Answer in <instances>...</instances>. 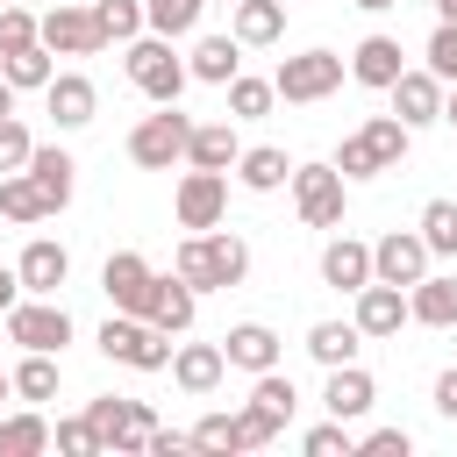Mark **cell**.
<instances>
[{"label":"cell","instance_id":"1","mask_svg":"<svg viewBox=\"0 0 457 457\" xmlns=\"http://www.w3.org/2000/svg\"><path fill=\"white\" fill-rule=\"evenodd\" d=\"M171 271L193 286V293H221V286H243L250 278V243L228 236V228H186Z\"/></svg>","mask_w":457,"mask_h":457},{"label":"cell","instance_id":"2","mask_svg":"<svg viewBox=\"0 0 457 457\" xmlns=\"http://www.w3.org/2000/svg\"><path fill=\"white\" fill-rule=\"evenodd\" d=\"M171 336L157 328V321H143V314H107L100 321V357L107 364H129V371H171Z\"/></svg>","mask_w":457,"mask_h":457},{"label":"cell","instance_id":"3","mask_svg":"<svg viewBox=\"0 0 457 457\" xmlns=\"http://www.w3.org/2000/svg\"><path fill=\"white\" fill-rule=\"evenodd\" d=\"M121 64H129V86H136L143 100H157V107H164V100H179V93H186V79H193V71H186V57L171 50V36H150V29L129 43V57H121Z\"/></svg>","mask_w":457,"mask_h":457},{"label":"cell","instance_id":"4","mask_svg":"<svg viewBox=\"0 0 457 457\" xmlns=\"http://www.w3.org/2000/svg\"><path fill=\"white\" fill-rule=\"evenodd\" d=\"M186 143H193V114H179V100H164L157 114H143L129 129V164L171 171V164H186Z\"/></svg>","mask_w":457,"mask_h":457},{"label":"cell","instance_id":"5","mask_svg":"<svg viewBox=\"0 0 457 457\" xmlns=\"http://www.w3.org/2000/svg\"><path fill=\"white\" fill-rule=\"evenodd\" d=\"M7 343H21V350H64L71 343V314H64V300L57 293H21L14 307H7Z\"/></svg>","mask_w":457,"mask_h":457},{"label":"cell","instance_id":"6","mask_svg":"<svg viewBox=\"0 0 457 457\" xmlns=\"http://www.w3.org/2000/svg\"><path fill=\"white\" fill-rule=\"evenodd\" d=\"M343 57L336 50H300V57H286L278 71H271V86H278V100L286 107H314V100H328L336 86H343Z\"/></svg>","mask_w":457,"mask_h":457},{"label":"cell","instance_id":"7","mask_svg":"<svg viewBox=\"0 0 457 457\" xmlns=\"http://www.w3.org/2000/svg\"><path fill=\"white\" fill-rule=\"evenodd\" d=\"M343 171H336V157L328 164H293V207H300V221L307 228H343Z\"/></svg>","mask_w":457,"mask_h":457},{"label":"cell","instance_id":"8","mask_svg":"<svg viewBox=\"0 0 457 457\" xmlns=\"http://www.w3.org/2000/svg\"><path fill=\"white\" fill-rule=\"evenodd\" d=\"M171 214H179V228H221V214H228V171L186 164L179 193H171Z\"/></svg>","mask_w":457,"mask_h":457},{"label":"cell","instance_id":"9","mask_svg":"<svg viewBox=\"0 0 457 457\" xmlns=\"http://www.w3.org/2000/svg\"><path fill=\"white\" fill-rule=\"evenodd\" d=\"M428 264H436V250L421 243V228H386L371 243V278H386V286H414V278H428Z\"/></svg>","mask_w":457,"mask_h":457},{"label":"cell","instance_id":"10","mask_svg":"<svg viewBox=\"0 0 457 457\" xmlns=\"http://www.w3.org/2000/svg\"><path fill=\"white\" fill-rule=\"evenodd\" d=\"M150 286H157V271H150L143 250H114V257L100 264V293H107L114 314H143V307H150Z\"/></svg>","mask_w":457,"mask_h":457},{"label":"cell","instance_id":"11","mask_svg":"<svg viewBox=\"0 0 457 457\" xmlns=\"http://www.w3.org/2000/svg\"><path fill=\"white\" fill-rule=\"evenodd\" d=\"M43 43H50L57 57H100V50H107L93 7H71V0H57V7L43 14Z\"/></svg>","mask_w":457,"mask_h":457},{"label":"cell","instance_id":"12","mask_svg":"<svg viewBox=\"0 0 457 457\" xmlns=\"http://www.w3.org/2000/svg\"><path fill=\"white\" fill-rule=\"evenodd\" d=\"M443 93H450V86H443L428 64H421V71L407 64V71L393 79V114H400L407 129H428V121H443Z\"/></svg>","mask_w":457,"mask_h":457},{"label":"cell","instance_id":"13","mask_svg":"<svg viewBox=\"0 0 457 457\" xmlns=\"http://www.w3.org/2000/svg\"><path fill=\"white\" fill-rule=\"evenodd\" d=\"M221 378H228V350H221V343H179V350H171V386H179V393L207 400Z\"/></svg>","mask_w":457,"mask_h":457},{"label":"cell","instance_id":"14","mask_svg":"<svg viewBox=\"0 0 457 457\" xmlns=\"http://www.w3.org/2000/svg\"><path fill=\"white\" fill-rule=\"evenodd\" d=\"M43 107H50V121L71 136V129H86V121L100 114V93H93V79H86V71H57V79L43 86Z\"/></svg>","mask_w":457,"mask_h":457},{"label":"cell","instance_id":"15","mask_svg":"<svg viewBox=\"0 0 457 457\" xmlns=\"http://www.w3.org/2000/svg\"><path fill=\"white\" fill-rule=\"evenodd\" d=\"M357 328H364V343H378V336H400V321H414L407 314V286H386V278H371L364 293H357V314H350Z\"/></svg>","mask_w":457,"mask_h":457},{"label":"cell","instance_id":"16","mask_svg":"<svg viewBox=\"0 0 457 457\" xmlns=\"http://www.w3.org/2000/svg\"><path fill=\"white\" fill-rule=\"evenodd\" d=\"M407 71V50H400V36H364L357 50H350V79L357 86H371V93H393V79Z\"/></svg>","mask_w":457,"mask_h":457},{"label":"cell","instance_id":"17","mask_svg":"<svg viewBox=\"0 0 457 457\" xmlns=\"http://www.w3.org/2000/svg\"><path fill=\"white\" fill-rule=\"evenodd\" d=\"M321 286H336V293H364L371 286V243H357V236H328V250H321Z\"/></svg>","mask_w":457,"mask_h":457},{"label":"cell","instance_id":"18","mask_svg":"<svg viewBox=\"0 0 457 457\" xmlns=\"http://www.w3.org/2000/svg\"><path fill=\"white\" fill-rule=\"evenodd\" d=\"M321 407H328L336 421H364V414L378 407L371 371H364V364H336V371H328V386H321Z\"/></svg>","mask_w":457,"mask_h":457},{"label":"cell","instance_id":"19","mask_svg":"<svg viewBox=\"0 0 457 457\" xmlns=\"http://www.w3.org/2000/svg\"><path fill=\"white\" fill-rule=\"evenodd\" d=\"M14 271H21V293H57L71 278V250L50 243V236H29V250L14 257Z\"/></svg>","mask_w":457,"mask_h":457},{"label":"cell","instance_id":"20","mask_svg":"<svg viewBox=\"0 0 457 457\" xmlns=\"http://www.w3.org/2000/svg\"><path fill=\"white\" fill-rule=\"evenodd\" d=\"M193 314H200V293H193L179 271L150 286V307H143V321H157L164 336H186V328H193Z\"/></svg>","mask_w":457,"mask_h":457},{"label":"cell","instance_id":"21","mask_svg":"<svg viewBox=\"0 0 457 457\" xmlns=\"http://www.w3.org/2000/svg\"><path fill=\"white\" fill-rule=\"evenodd\" d=\"M407 314H414L421 328H457V278H450V271L414 278V286H407Z\"/></svg>","mask_w":457,"mask_h":457},{"label":"cell","instance_id":"22","mask_svg":"<svg viewBox=\"0 0 457 457\" xmlns=\"http://www.w3.org/2000/svg\"><path fill=\"white\" fill-rule=\"evenodd\" d=\"M186 71H193L200 86H228V79L243 71V43H236V29H228V36H200L193 57H186Z\"/></svg>","mask_w":457,"mask_h":457},{"label":"cell","instance_id":"23","mask_svg":"<svg viewBox=\"0 0 457 457\" xmlns=\"http://www.w3.org/2000/svg\"><path fill=\"white\" fill-rule=\"evenodd\" d=\"M71 171H79V164H71V150H57V143H36V150H29V179L43 186L50 214H64V207H71Z\"/></svg>","mask_w":457,"mask_h":457},{"label":"cell","instance_id":"24","mask_svg":"<svg viewBox=\"0 0 457 457\" xmlns=\"http://www.w3.org/2000/svg\"><path fill=\"white\" fill-rule=\"evenodd\" d=\"M221 350H228V364H236V371H250V378L278 364V336H271L264 321H236V328L221 336Z\"/></svg>","mask_w":457,"mask_h":457},{"label":"cell","instance_id":"25","mask_svg":"<svg viewBox=\"0 0 457 457\" xmlns=\"http://www.w3.org/2000/svg\"><path fill=\"white\" fill-rule=\"evenodd\" d=\"M243 143H236V121H193V143H186V164H207V171H236Z\"/></svg>","mask_w":457,"mask_h":457},{"label":"cell","instance_id":"26","mask_svg":"<svg viewBox=\"0 0 457 457\" xmlns=\"http://www.w3.org/2000/svg\"><path fill=\"white\" fill-rule=\"evenodd\" d=\"M357 350H364V328H357V321H314V328H307V357H314L321 371L357 364Z\"/></svg>","mask_w":457,"mask_h":457},{"label":"cell","instance_id":"27","mask_svg":"<svg viewBox=\"0 0 457 457\" xmlns=\"http://www.w3.org/2000/svg\"><path fill=\"white\" fill-rule=\"evenodd\" d=\"M236 43L243 50H264V43H278L286 36V0H236Z\"/></svg>","mask_w":457,"mask_h":457},{"label":"cell","instance_id":"28","mask_svg":"<svg viewBox=\"0 0 457 457\" xmlns=\"http://www.w3.org/2000/svg\"><path fill=\"white\" fill-rule=\"evenodd\" d=\"M236 179H243L250 193H278V186H293V157H286L278 143H257V150L236 157Z\"/></svg>","mask_w":457,"mask_h":457},{"label":"cell","instance_id":"29","mask_svg":"<svg viewBox=\"0 0 457 457\" xmlns=\"http://www.w3.org/2000/svg\"><path fill=\"white\" fill-rule=\"evenodd\" d=\"M50 57H57L50 43H29V50H7V57H0V79H7L14 93H43V86L57 79V64H50Z\"/></svg>","mask_w":457,"mask_h":457},{"label":"cell","instance_id":"30","mask_svg":"<svg viewBox=\"0 0 457 457\" xmlns=\"http://www.w3.org/2000/svg\"><path fill=\"white\" fill-rule=\"evenodd\" d=\"M0 214L21 221V228H29V221H50V200H43V186L29 179V164H21V171H0Z\"/></svg>","mask_w":457,"mask_h":457},{"label":"cell","instance_id":"31","mask_svg":"<svg viewBox=\"0 0 457 457\" xmlns=\"http://www.w3.org/2000/svg\"><path fill=\"white\" fill-rule=\"evenodd\" d=\"M357 136L371 143V157H378V171H400V157L414 150V129H407L400 114H371V121H364Z\"/></svg>","mask_w":457,"mask_h":457},{"label":"cell","instance_id":"32","mask_svg":"<svg viewBox=\"0 0 457 457\" xmlns=\"http://www.w3.org/2000/svg\"><path fill=\"white\" fill-rule=\"evenodd\" d=\"M14 400H21V407L57 400V357H50V350H21V364H14Z\"/></svg>","mask_w":457,"mask_h":457},{"label":"cell","instance_id":"33","mask_svg":"<svg viewBox=\"0 0 457 457\" xmlns=\"http://www.w3.org/2000/svg\"><path fill=\"white\" fill-rule=\"evenodd\" d=\"M43 450H50V421L36 407L0 414V457H43Z\"/></svg>","mask_w":457,"mask_h":457},{"label":"cell","instance_id":"34","mask_svg":"<svg viewBox=\"0 0 457 457\" xmlns=\"http://www.w3.org/2000/svg\"><path fill=\"white\" fill-rule=\"evenodd\" d=\"M200 14H207V0H143V21H150V36H193L200 29Z\"/></svg>","mask_w":457,"mask_h":457},{"label":"cell","instance_id":"35","mask_svg":"<svg viewBox=\"0 0 457 457\" xmlns=\"http://www.w3.org/2000/svg\"><path fill=\"white\" fill-rule=\"evenodd\" d=\"M271 100H278L271 79H250V71L228 79V121H257V114H271Z\"/></svg>","mask_w":457,"mask_h":457},{"label":"cell","instance_id":"36","mask_svg":"<svg viewBox=\"0 0 457 457\" xmlns=\"http://www.w3.org/2000/svg\"><path fill=\"white\" fill-rule=\"evenodd\" d=\"M250 407H264V414L286 428V421H293V407H300V393H293V378L271 364V371H257V386H250Z\"/></svg>","mask_w":457,"mask_h":457},{"label":"cell","instance_id":"37","mask_svg":"<svg viewBox=\"0 0 457 457\" xmlns=\"http://www.w3.org/2000/svg\"><path fill=\"white\" fill-rule=\"evenodd\" d=\"M93 21L107 43H136L150 21H143V0H93Z\"/></svg>","mask_w":457,"mask_h":457},{"label":"cell","instance_id":"38","mask_svg":"<svg viewBox=\"0 0 457 457\" xmlns=\"http://www.w3.org/2000/svg\"><path fill=\"white\" fill-rule=\"evenodd\" d=\"M414 228H421V243H428L436 257H457V200H428Z\"/></svg>","mask_w":457,"mask_h":457},{"label":"cell","instance_id":"39","mask_svg":"<svg viewBox=\"0 0 457 457\" xmlns=\"http://www.w3.org/2000/svg\"><path fill=\"white\" fill-rule=\"evenodd\" d=\"M86 421H93V436H100V457L121 443V428H129V400H114V393H100V400H86Z\"/></svg>","mask_w":457,"mask_h":457},{"label":"cell","instance_id":"40","mask_svg":"<svg viewBox=\"0 0 457 457\" xmlns=\"http://www.w3.org/2000/svg\"><path fill=\"white\" fill-rule=\"evenodd\" d=\"M300 450H307V457H357V436H350V421H336V414H328L321 428H307V436H300Z\"/></svg>","mask_w":457,"mask_h":457},{"label":"cell","instance_id":"41","mask_svg":"<svg viewBox=\"0 0 457 457\" xmlns=\"http://www.w3.org/2000/svg\"><path fill=\"white\" fill-rule=\"evenodd\" d=\"M29 43H43V14H29V7H0V57L7 50H29Z\"/></svg>","mask_w":457,"mask_h":457},{"label":"cell","instance_id":"42","mask_svg":"<svg viewBox=\"0 0 457 457\" xmlns=\"http://www.w3.org/2000/svg\"><path fill=\"white\" fill-rule=\"evenodd\" d=\"M50 450H64V457H100V436H93V421H86V414H71V421H57V428H50Z\"/></svg>","mask_w":457,"mask_h":457},{"label":"cell","instance_id":"43","mask_svg":"<svg viewBox=\"0 0 457 457\" xmlns=\"http://www.w3.org/2000/svg\"><path fill=\"white\" fill-rule=\"evenodd\" d=\"M428 71H436L443 86H457V21H436V36H428Z\"/></svg>","mask_w":457,"mask_h":457},{"label":"cell","instance_id":"44","mask_svg":"<svg viewBox=\"0 0 457 457\" xmlns=\"http://www.w3.org/2000/svg\"><path fill=\"white\" fill-rule=\"evenodd\" d=\"M336 171H343V179H378V157H371V143H364V136H343V150H336Z\"/></svg>","mask_w":457,"mask_h":457},{"label":"cell","instance_id":"45","mask_svg":"<svg viewBox=\"0 0 457 457\" xmlns=\"http://www.w3.org/2000/svg\"><path fill=\"white\" fill-rule=\"evenodd\" d=\"M407 450H414L407 428H364L357 436V457H407Z\"/></svg>","mask_w":457,"mask_h":457},{"label":"cell","instance_id":"46","mask_svg":"<svg viewBox=\"0 0 457 457\" xmlns=\"http://www.w3.org/2000/svg\"><path fill=\"white\" fill-rule=\"evenodd\" d=\"M29 150H36V136L7 114V121H0V171H21V164H29Z\"/></svg>","mask_w":457,"mask_h":457},{"label":"cell","instance_id":"47","mask_svg":"<svg viewBox=\"0 0 457 457\" xmlns=\"http://www.w3.org/2000/svg\"><path fill=\"white\" fill-rule=\"evenodd\" d=\"M193 443H200V450H243V443H236V414H207V421L193 428Z\"/></svg>","mask_w":457,"mask_h":457},{"label":"cell","instance_id":"48","mask_svg":"<svg viewBox=\"0 0 457 457\" xmlns=\"http://www.w3.org/2000/svg\"><path fill=\"white\" fill-rule=\"evenodd\" d=\"M186 450H200L193 428H150V457H186Z\"/></svg>","mask_w":457,"mask_h":457},{"label":"cell","instance_id":"49","mask_svg":"<svg viewBox=\"0 0 457 457\" xmlns=\"http://www.w3.org/2000/svg\"><path fill=\"white\" fill-rule=\"evenodd\" d=\"M436 414H443V421H457V364H450V371H436Z\"/></svg>","mask_w":457,"mask_h":457},{"label":"cell","instance_id":"50","mask_svg":"<svg viewBox=\"0 0 457 457\" xmlns=\"http://www.w3.org/2000/svg\"><path fill=\"white\" fill-rule=\"evenodd\" d=\"M14 300H21V271H14V264H0V314H7Z\"/></svg>","mask_w":457,"mask_h":457},{"label":"cell","instance_id":"51","mask_svg":"<svg viewBox=\"0 0 457 457\" xmlns=\"http://www.w3.org/2000/svg\"><path fill=\"white\" fill-rule=\"evenodd\" d=\"M7 114H14V86L0 79V121H7Z\"/></svg>","mask_w":457,"mask_h":457},{"label":"cell","instance_id":"52","mask_svg":"<svg viewBox=\"0 0 457 457\" xmlns=\"http://www.w3.org/2000/svg\"><path fill=\"white\" fill-rule=\"evenodd\" d=\"M350 7H364V14H386V7H400V0H350Z\"/></svg>","mask_w":457,"mask_h":457},{"label":"cell","instance_id":"53","mask_svg":"<svg viewBox=\"0 0 457 457\" xmlns=\"http://www.w3.org/2000/svg\"><path fill=\"white\" fill-rule=\"evenodd\" d=\"M443 121H450V129H457V86H450V93H443Z\"/></svg>","mask_w":457,"mask_h":457},{"label":"cell","instance_id":"54","mask_svg":"<svg viewBox=\"0 0 457 457\" xmlns=\"http://www.w3.org/2000/svg\"><path fill=\"white\" fill-rule=\"evenodd\" d=\"M436 21H457V0H436Z\"/></svg>","mask_w":457,"mask_h":457},{"label":"cell","instance_id":"55","mask_svg":"<svg viewBox=\"0 0 457 457\" xmlns=\"http://www.w3.org/2000/svg\"><path fill=\"white\" fill-rule=\"evenodd\" d=\"M0 400H14V371H0Z\"/></svg>","mask_w":457,"mask_h":457},{"label":"cell","instance_id":"56","mask_svg":"<svg viewBox=\"0 0 457 457\" xmlns=\"http://www.w3.org/2000/svg\"><path fill=\"white\" fill-rule=\"evenodd\" d=\"M0 336H7V314H0Z\"/></svg>","mask_w":457,"mask_h":457},{"label":"cell","instance_id":"57","mask_svg":"<svg viewBox=\"0 0 457 457\" xmlns=\"http://www.w3.org/2000/svg\"><path fill=\"white\" fill-rule=\"evenodd\" d=\"M0 7H7V0H0Z\"/></svg>","mask_w":457,"mask_h":457}]
</instances>
